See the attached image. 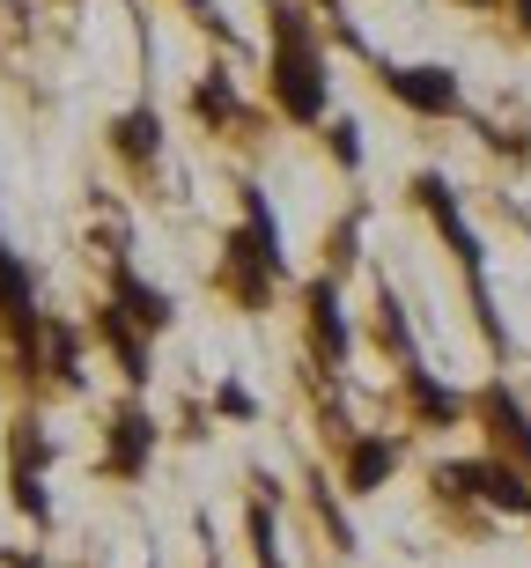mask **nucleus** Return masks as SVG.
<instances>
[{
  "instance_id": "f257e3e1",
  "label": "nucleus",
  "mask_w": 531,
  "mask_h": 568,
  "mask_svg": "<svg viewBox=\"0 0 531 568\" xmlns=\"http://www.w3.org/2000/svg\"><path fill=\"white\" fill-rule=\"evenodd\" d=\"M280 266H288V252H280L274 200H266L258 185H244V230L222 236V288H229L244 311H266V303H274Z\"/></svg>"
},
{
  "instance_id": "f03ea898",
  "label": "nucleus",
  "mask_w": 531,
  "mask_h": 568,
  "mask_svg": "<svg viewBox=\"0 0 531 568\" xmlns=\"http://www.w3.org/2000/svg\"><path fill=\"white\" fill-rule=\"evenodd\" d=\"M274 97L288 119H318L325 111V52L310 38L303 8H274Z\"/></svg>"
},
{
  "instance_id": "7ed1b4c3",
  "label": "nucleus",
  "mask_w": 531,
  "mask_h": 568,
  "mask_svg": "<svg viewBox=\"0 0 531 568\" xmlns=\"http://www.w3.org/2000/svg\"><path fill=\"white\" fill-rule=\"evenodd\" d=\"M155 450H163V428H155V414L141 399H126L119 414L104 422V473L111 480H149V465H155Z\"/></svg>"
},
{
  "instance_id": "20e7f679",
  "label": "nucleus",
  "mask_w": 531,
  "mask_h": 568,
  "mask_svg": "<svg viewBox=\"0 0 531 568\" xmlns=\"http://www.w3.org/2000/svg\"><path fill=\"white\" fill-rule=\"evenodd\" d=\"M44 465H52V443H44L38 422L8 428V495L30 525H52V495H44Z\"/></svg>"
},
{
  "instance_id": "39448f33",
  "label": "nucleus",
  "mask_w": 531,
  "mask_h": 568,
  "mask_svg": "<svg viewBox=\"0 0 531 568\" xmlns=\"http://www.w3.org/2000/svg\"><path fill=\"white\" fill-rule=\"evenodd\" d=\"M0 317H8V333H16L22 362L38 369L44 362V317H38V288H30V266H22L8 244H0Z\"/></svg>"
},
{
  "instance_id": "423d86ee",
  "label": "nucleus",
  "mask_w": 531,
  "mask_h": 568,
  "mask_svg": "<svg viewBox=\"0 0 531 568\" xmlns=\"http://www.w3.org/2000/svg\"><path fill=\"white\" fill-rule=\"evenodd\" d=\"M399 458H406L399 436H384V428H355V436L340 443V487H347V495H377V487H391Z\"/></svg>"
},
{
  "instance_id": "0eeeda50",
  "label": "nucleus",
  "mask_w": 531,
  "mask_h": 568,
  "mask_svg": "<svg viewBox=\"0 0 531 568\" xmlns=\"http://www.w3.org/2000/svg\"><path fill=\"white\" fill-rule=\"evenodd\" d=\"M436 480L450 487V495H480V503L510 509V517H531V487L517 465H494V458H472V465H443Z\"/></svg>"
},
{
  "instance_id": "6e6552de",
  "label": "nucleus",
  "mask_w": 531,
  "mask_h": 568,
  "mask_svg": "<svg viewBox=\"0 0 531 568\" xmlns=\"http://www.w3.org/2000/svg\"><path fill=\"white\" fill-rule=\"evenodd\" d=\"M480 422H488V436L510 450V465L531 480V406L517 399L510 384H488V392H480Z\"/></svg>"
},
{
  "instance_id": "1a4fd4ad",
  "label": "nucleus",
  "mask_w": 531,
  "mask_h": 568,
  "mask_svg": "<svg viewBox=\"0 0 531 568\" xmlns=\"http://www.w3.org/2000/svg\"><path fill=\"white\" fill-rule=\"evenodd\" d=\"M384 89H391L406 111H428V119L458 111V74H450V67H391Z\"/></svg>"
},
{
  "instance_id": "9d476101",
  "label": "nucleus",
  "mask_w": 531,
  "mask_h": 568,
  "mask_svg": "<svg viewBox=\"0 0 531 568\" xmlns=\"http://www.w3.org/2000/svg\"><path fill=\"white\" fill-rule=\"evenodd\" d=\"M111 311H119V317H133V325H141V333H163V325H171V295H163V288H149V281H141V274H133V266H126V258H119V266H111Z\"/></svg>"
},
{
  "instance_id": "9b49d317",
  "label": "nucleus",
  "mask_w": 531,
  "mask_h": 568,
  "mask_svg": "<svg viewBox=\"0 0 531 568\" xmlns=\"http://www.w3.org/2000/svg\"><path fill=\"white\" fill-rule=\"evenodd\" d=\"M310 347H318V362H333V369H340L347 347H355V333H347V317H340V288H333V274L310 281Z\"/></svg>"
},
{
  "instance_id": "f8f14e48",
  "label": "nucleus",
  "mask_w": 531,
  "mask_h": 568,
  "mask_svg": "<svg viewBox=\"0 0 531 568\" xmlns=\"http://www.w3.org/2000/svg\"><path fill=\"white\" fill-rule=\"evenodd\" d=\"M96 333H104V347L119 355V369H126V384H149V333H141L133 317H119V311L104 303V311H96Z\"/></svg>"
},
{
  "instance_id": "ddd939ff",
  "label": "nucleus",
  "mask_w": 531,
  "mask_h": 568,
  "mask_svg": "<svg viewBox=\"0 0 531 568\" xmlns=\"http://www.w3.org/2000/svg\"><path fill=\"white\" fill-rule=\"evenodd\" d=\"M406 399H413V414H421V428H450L458 414H466V399H458L450 384H436V377L421 369V362L406 369Z\"/></svg>"
},
{
  "instance_id": "4468645a",
  "label": "nucleus",
  "mask_w": 531,
  "mask_h": 568,
  "mask_svg": "<svg viewBox=\"0 0 531 568\" xmlns=\"http://www.w3.org/2000/svg\"><path fill=\"white\" fill-rule=\"evenodd\" d=\"M119 155H133V163L155 155V111H126L119 119Z\"/></svg>"
},
{
  "instance_id": "2eb2a0df",
  "label": "nucleus",
  "mask_w": 531,
  "mask_h": 568,
  "mask_svg": "<svg viewBox=\"0 0 531 568\" xmlns=\"http://www.w3.org/2000/svg\"><path fill=\"white\" fill-rule=\"evenodd\" d=\"M229 111H236V89L229 82H207V89H200V119H229Z\"/></svg>"
},
{
  "instance_id": "dca6fc26",
  "label": "nucleus",
  "mask_w": 531,
  "mask_h": 568,
  "mask_svg": "<svg viewBox=\"0 0 531 568\" xmlns=\"http://www.w3.org/2000/svg\"><path fill=\"white\" fill-rule=\"evenodd\" d=\"M214 406H222V414H236V422H252V414H258L244 384H222V392H214Z\"/></svg>"
},
{
  "instance_id": "f3484780",
  "label": "nucleus",
  "mask_w": 531,
  "mask_h": 568,
  "mask_svg": "<svg viewBox=\"0 0 531 568\" xmlns=\"http://www.w3.org/2000/svg\"><path fill=\"white\" fill-rule=\"evenodd\" d=\"M333 155H340V163H361V141H355V119H340V126H333Z\"/></svg>"
},
{
  "instance_id": "a211bd4d",
  "label": "nucleus",
  "mask_w": 531,
  "mask_h": 568,
  "mask_svg": "<svg viewBox=\"0 0 531 568\" xmlns=\"http://www.w3.org/2000/svg\"><path fill=\"white\" fill-rule=\"evenodd\" d=\"M16 568H52V561H38V554H22V561H16Z\"/></svg>"
},
{
  "instance_id": "6ab92c4d",
  "label": "nucleus",
  "mask_w": 531,
  "mask_h": 568,
  "mask_svg": "<svg viewBox=\"0 0 531 568\" xmlns=\"http://www.w3.org/2000/svg\"><path fill=\"white\" fill-rule=\"evenodd\" d=\"M524 16H531V0H524Z\"/></svg>"
}]
</instances>
